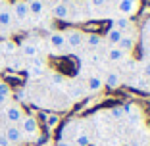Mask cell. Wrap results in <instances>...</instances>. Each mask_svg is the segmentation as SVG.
<instances>
[{
  "instance_id": "6da1fadb",
  "label": "cell",
  "mask_w": 150,
  "mask_h": 146,
  "mask_svg": "<svg viewBox=\"0 0 150 146\" xmlns=\"http://www.w3.org/2000/svg\"><path fill=\"white\" fill-rule=\"evenodd\" d=\"M94 131L88 119H71L62 131V140L71 142L73 146H91Z\"/></svg>"
},
{
  "instance_id": "7a4b0ae2",
  "label": "cell",
  "mask_w": 150,
  "mask_h": 146,
  "mask_svg": "<svg viewBox=\"0 0 150 146\" xmlns=\"http://www.w3.org/2000/svg\"><path fill=\"white\" fill-rule=\"evenodd\" d=\"M88 13V21H104V19H114L115 10L112 0H85Z\"/></svg>"
},
{
  "instance_id": "3957f363",
  "label": "cell",
  "mask_w": 150,
  "mask_h": 146,
  "mask_svg": "<svg viewBox=\"0 0 150 146\" xmlns=\"http://www.w3.org/2000/svg\"><path fill=\"white\" fill-rule=\"evenodd\" d=\"M66 35V44H67V56H81L85 46V31L83 29H77V27H71L64 31Z\"/></svg>"
},
{
  "instance_id": "277c9868",
  "label": "cell",
  "mask_w": 150,
  "mask_h": 146,
  "mask_svg": "<svg viewBox=\"0 0 150 146\" xmlns=\"http://www.w3.org/2000/svg\"><path fill=\"white\" fill-rule=\"evenodd\" d=\"M19 129L23 133V138L29 142H39L40 140V125H39V119L35 115H23V119L19 121Z\"/></svg>"
},
{
  "instance_id": "5b68a950",
  "label": "cell",
  "mask_w": 150,
  "mask_h": 146,
  "mask_svg": "<svg viewBox=\"0 0 150 146\" xmlns=\"http://www.w3.org/2000/svg\"><path fill=\"white\" fill-rule=\"evenodd\" d=\"M115 10V18H129L133 19L141 12L142 0H112Z\"/></svg>"
},
{
  "instance_id": "8992f818",
  "label": "cell",
  "mask_w": 150,
  "mask_h": 146,
  "mask_svg": "<svg viewBox=\"0 0 150 146\" xmlns=\"http://www.w3.org/2000/svg\"><path fill=\"white\" fill-rule=\"evenodd\" d=\"M46 46L54 56H67V44L64 31H50L46 37Z\"/></svg>"
},
{
  "instance_id": "52a82bcc",
  "label": "cell",
  "mask_w": 150,
  "mask_h": 146,
  "mask_svg": "<svg viewBox=\"0 0 150 146\" xmlns=\"http://www.w3.org/2000/svg\"><path fill=\"white\" fill-rule=\"evenodd\" d=\"M42 39H25L21 42V44H18V52L21 54V58H25V60H31V58H39L40 54H42Z\"/></svg>"
},
{
  "instance_id": "ba28073f",
  "label": "cell",
  "mask_w": 150,
  "mask_h": 146,
  "mask_svg": "<svg viewBox=\"0 0 150 146\" xmlns=\"http://www.w3.org/2000/svg\"><path fill=\"white\" fill-rule=\"evenodd\" d=\"M139 42H141V29L135 25L133 29H129V31L123 33V37H121V40H119L117 48H121L125 54H133Z\"/></svg>"
},
{
  "instance_id": "9c48e42d",
  "label": "cell",
  "mask_w": 150,
  "mask_h": 146,
  "mask_svg": "<svg viewBox=\"0 0 150 146\" xmlns=\"http://www.w3.org/2000/svg\"><path fill=\"white\" fill-rule=\"evenodd\" d=\"M10 10H12L13 21L19 23V25H27L31 21V12H29V6H27V0H13L10 4Z\"/></svg>"
},
{
  "instance_id": "30bf717a",
  "label": "cell",
  "mask_w": 150,
  "mask_h": 146,
  "mask_svg": "<svg viewBox=\"0 0 150 146\" xmlns=\"http://www.w3.org/2000/svg\"><path fill=\"white\" fill-rule=\"evenodd\" d=\"M23 115H25V110H23V106H21V104H18V102H8V104L2 108L4 123L18 125L19 121L23 119Z\"/></svg>"
},
{
  "instance_id": "8fae6325",
  "label": "cell",
  "mask_w": 150,
  "mask_h": 146,
  "mask_svg": "<svg viewBox=\"0 0 150 146\" xmlns=\"http://www.w3.org/2000/svg\"><path fill=\"white\" fill-rule=\"evenodd\" d=\"M46 71H48V63H46V60L42 56L31 58L29 63H27V75L31 79H39V77L46 75Z\"/></svg>"
},
{
  "instance_id": "7c38bea8",
  "label": "cell",
  "mask_w": 150,
  "mask_h": 146,
  "mask_svg": "<svg viewBox=\"0 0 150 146\" xmlns=\"http://www.w3.org/2000/svg\"><path fill=\"white\" fill-rule=\"evenodd\" d=\"M48 13H50L52 19L69 23V2H66V0H58L56 4H52L48 8Z\"/></svg>"
},
{
  "instance_id": "4fadbf2b",
  "label": "cell",
  "mask_w": 150,
  "mask_h": 146,
  "mask_svg": "<svg viewBox=\"0 0 150 146\" xmlns=\"http://www.w3.org/2000/svg\"><path fill=\"white\" fill-rule=\"evenodd\" d=\"M102 79H104V89H119L123 85V77L117 67H108L106 71H102Z\"/></svg>"
},
{
  "instance_id": "5bb4252c",
  "label": "cell",
  "mask_w": 150,
  "mask_h": 146,
  "mask_svg": "<svg viewBox=\"0 0 150 146\" xmlns=\"http://www.w3.org/2000/svg\"><path fill=\"white\" fill-rule=\"evenodd\" d=\"M104 37L96 35V33H85V46H83V52H102L104 48ZM81 52V54H83Z\"/></svg>"
},
{
  "instance_id": "9a60e30c",
  "label": "cell",
  "mask_w": 150,
  "mask_h": 146,
  "mask_svg": "<svg viewBox=\"0 0 150 146\" xmlns=\"http://www.w3.org/2000/svg\"><path fill=\"white\" fill-rule=\"evenodd\" d=\"M2 129H4V135H6V138H8V142H10L12 146H21L23 142H25V138H23V133H21V129H19V125L6 123Z\"/></svg>"
},
{
  "instance_id": "2e32d148",
  "label": "cell",
  "mask_w": 150,
  "mask_h": 146,
  "mask_svg": "<svg viewBox=\"0 0 150 146\" xmlns=\"http://www.w3.org/2000/svg\"><path fill=\"white\" fill-rule=\"evenodd\" d=\"M127 146H150V127L148 125L142 127V129H139L137 133L129 135Z\"/></svg>"
},
{
  "instance_id": "e0dca14e",
  "label": "cell",
  "mask_w": 150,
  "mask_h": 146,
  "mask_svg": "<svg viewBox=\"0 0 150 146\" xmlns=\"http://www.w3.org/2000/svg\"><path fill=\"white\" fill-rule=\"evenodd\" d=\"M27 6L31 12V18L35 19H42L44 16H48V6L44 0H27Z\"/></svg>"
},
{
  "instance_id": "ac0fdd59",
  "label": "cell",
  "mask_w": 150,
  "mask_h": 146,
  "mask_svg": "<svg viewBox=\"0 0 150 146\" xmlns=\"http://www.w3.org/2000/svg\"><path fill=\"white\" fill-rule=\"evenodd\" d=\"M13 25H16V21H13L10 4H6V2L0 4V31H2V29H10V31H12Z\"/></svg>"
},
{
  "instance_id": "d6986e66",
  "label": "cell",
  "mask_w": 150,
  "mask_h": 146,
  "mask_svg": "<svg viewBox=\"0 0 150 146\" xmlns=\"http://www.w3.org/2000/svg\"><path fill=\"white\" fill-rule=\"evenodd\" d=\"M121 37H123V33L119 31V29L110 27V29L106 31V35H104V44L106 46H117L119 40H121Z\"/></svg>"
},
{
  "instance_id": "ffe728a7",
  "label": "cell",
  "mask_w": 150,
  "mask_h": 146,
  "mask_svg": "<svg viewBox=\"0 0 150 146\" xmlns=\"http://www.w3.org/2000/svg\"><path fill=\"white\" fill-rule=\"evenodd\" d=\"M135 25H137V23L133 21V19H129V18H114V19H112V25H110V27L119 29L121 33H125V31H129V29H133Z\"/></svg>"
},
{
  "instance_id": "44dd1931",
  "label": "cell",
  "mask_w": 150,
  "mask_h": 146,
  "mask_svg": "<svg viewBox=\"0 0 150 146\" xmlns=\"http://www.w3.org/2000/svg\"><path fill=\"white\" fill-rule=\"evenodd\" d=\"M12 100V87L4 81H0V110Z\"/></svg>"
},
{
  "instance_id": "7402d4cb",
  "label": "cell",
  "mask_w": 150,
  "mask_h": 146,
  "mask_svg": "<svg viewBox=\"0 0 150 146\" xmlns=\"http://www.w3.org/2000/svg\"><path fill=\"white\" fill-rule=\"evenodd\" d=\"M137 71H139V75L142 77V79H146L150 83V60H139L137 62Z\"/></svg>"
},
{
  "instance_id": "603a6c76",
  "label": "cell",
  "mask_w": 150,
  "mask_h": 146,
  "mask_svg": "<svg viewBox=\"0 0 150 146\" xmlns=\"http://www.w3.org/2000/svg\"><path fill=\"white\" fill-rule=\"evenodd\" d=\"M48 83L52 87H64L67 83V79L60 73V71H48Z\"/></svg>"
},
{
  "instance_id": "cb8c5ba5",
  "label": "cell",
  "mask_w": 150,
  "mask_h": 146,
  "mask_svg": "<svg viewBox=\"0 0 150 146\" xmlns=\"http://www.w3.org/2000/svg\"><path fill=\"white\" fill-rule=\"evenodd\" d=\"M0 46H2V54H4V56H12V54L18 52V44H16L13 40H2Z\"/></svg>"
},
{
  "instance_id": "d4e9b609",
  "label": "cell",
  "mask_w": 150,
  "mask_h": 146,
  "mask_svg": "<svg viewBox=\"0 0 150 146\" xmlns=\"http://www.w3.org/2000/svg\"><path fill=\"white\" fill-rule=\"evenodd\" d=\"M141 42H150V18L144 21L141 29Z\"/></svg>"
},
{
  "instance_id": "484cf974",
  "label": "cell",
  "mask_w": 150,
  "mask_h": 146,
  "mask_svg": "<svg viewBox=\"0 0 150 146\" xmlns=\"http://www.w3.org/2000/svg\"><path fill=\"white\" fill-rule=\"evenodd\" d=\"M58 123H60V115L58 114H48L46 115V125H48L50 129H54Z\"/></svg>"
},
{
  "instance_id": "4316f807",
  "label": "cell",
  "mask_w": 150,
  "mask_h": 146,
  "mask_svg": "<svg viewBox=\"0 0 150 146\" xmlns=\"http://www.w3.org/2000/svg\"><path fill=\"white\" fill-rule=\"evenodd\" d=\"M141 46H142V58L150 60V42H141Z\"/></svg>"
},
{
  "instance_id": "83f0119b",
  "label": "cell",
  "mask_w": 150,
  "mask_h": 146,
  "mask_svg": "<svg viewBox=\"0 0 150 146\" xmlns=\"http://www.w3.org/2000/svg\"><path fill=\"white\" fill-rule=\"evenodd\" d=\"M0 146H12L8 142V138H6V135H4V129L0 127Z\"/></svg>"
},
{
  "instance_id": "f1b7e54d",
  "label": "cell",
  "mask_w": 150,
  "mask_h": 146,
  "mask_svg": "<svg viewBox=\"0 0 150 146\" xmlns=\"http://www.w3.org/2000/svg\"><path fill=\"white\" fill-rule=\"evenodd\" d=\"M56 146H73V144H71V142H67V140H62V138H60V140L56 142Z\"/></svg>"
},
{
  "instance_id": "f546056e",
  "label": "cell",
  "mask_w": 150,
  "mask_h": 146,
  "mask_svg": "<svg viewBox=\"0 0 150 146\" xmlns=\"http://www.w3.org/2000/svg\"><path fill=\"white\" fill-rule=\"evenodd\" d=\"M44 2H46V6H52V4H56L58 0H44Z\"/></svg>"
},
{
  "instance_id": "4dcf8cb0",
  "label": "cell",
  "mask_w": 150,
  "mask_h": 146,
  "mask_svg": "<svg viewBox=\"0 0 150 146\" xmlns=\"http://www.w3.org/2000/svg\"><path fill=\"white\" fill-rule=\"evenodd\" d=\"M2 56H4V54H2V46H0V58H2Z\"/></svg>"
},
{
  "instance_id": "1f68e13d",
  "label": "cell",
  "mask_w": 150,
  "mask_h": 146,
  "mask_svg": "<svg viewBox=\"0 0 150 146\" xmlns=\"http://www.w3.org/2000/svg\"><path fill=\"white\" fill-rule=\"evenodd\" d=\"M66 2H73V0H66Z\"/></svg>"
}]
</instances>
